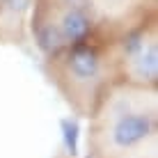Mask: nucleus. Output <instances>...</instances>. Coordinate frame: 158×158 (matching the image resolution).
Returning <instances> with one entry per match:
<instances>
[{"instance_id": "4", "label": "nucleus", "mask_w": 158, "mask_h": 158, "mask_svg": "<svg viewBox=\"0 0 158 158\" xmlns=\"http://www.w3.org/2000/svg\"><path fill=\"white\" fill-rule=\"evenodd\" d=\"M39 44H41V48L46 53H55V51H60V46H62V32L55 30L53 25H48V28H44L39 32Z\"/></svg>"}, {"instance_id": "6", "label": "nucleus", "mask_w": 158, "mask_h": 158, "mask_svg": "<svg viewBox=\"0 0 158 158\" xmlns=\"http://www.w3.org/2000/svg\"><path fill=\"white\" fill-rule=\"evenodd\" d=\"M62 131H64V142H67V149L76 154V147H78V126L73 122H62Z\"/></svg>"}, {"instance_id": "3", "label": "nucleus", "mask_w": 158, "mask_h": 158, "mask_svg": "<svg viewBox=\"0 0 158 158\" xmlns=\"http://www.w3.org/2000/svg\"><path fill=\"white\" fill-rule=\"evenodd\" d=\"M71 69H73V73L78 76V78H89V76H94L96 69H99L96 55L89 48H78L71 55Z\"/></svg>"}, {"instance_id": "2", "label": "nucleus", "mask_w": 158, "mask_h": 158, "mask_svg": "<svg viewBox=\"0 0 158 158\" xmlns=\"http://www.w3.org/2000/svg\"><path fill=\"white\" fill-rule=\"evenodd\" d=\"M87 30H89V21H87V16L83 12L71 9V12L64 14V19H62L64 37H69V39H83L87 35Z\"/></svg>"}, {"instance_id": "5", "label": "nucleus", "mask_w": 158, "mask_h": 158, "mask_svg": "<svg viewBox=\"0 0 158 158\" xmlns=\"http://www.w3.org/2000/svg\"><path fill=\"white\" fill-rule=\"evenodd\" d=\"M156 48H149L147 51V55H142L138 60V71L144 76V78H156Z\"/></svg>"}, {"instance_id": "1", "label": "nucleus", "mask_w": 158, "mask_h": 158, "mask_svg": "<svg viewBox=\"0 0 158 158\" xmlns=\"http://www.w3.org/2000/svg\"><path fill=\"white\" fill-rule=\"evenodd\" d=\"M149 119L142 115H128L115 126V142L119 147H131L149 135Z\"/></svg>"}, {"instance_id": "7", "label": "nucleus", "mask_w": 158, "mask_h": 158, "mask_svg": "<svg viewBox=\"0 0 158 158\" xmlns=\"http://www.w3.org/2000/svg\"><path fill=\"white\" fill-rule=\"evenodd\" d=\"M7 5H9L12 9H19V12H21V9H25L28 0H7Z\"/></svg>"}]
</instances>
